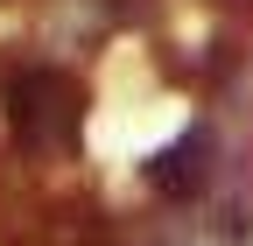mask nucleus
Wrapping results in <instances>:
<instances>
[{"label": "nucleus", "mask_w": 253, "mask_h": 246, "mask_svg": "<svg viewBox=\"0 0 253 246\" xmlns=\"http://www.w3.org/2000/svg\"><path fill=\"white\" fill-rule=\"evenodd\" d=\"M0 106H7L14 148H28V155H63L84 134V91L49 56H21V64L7 56L0 64Z\"/></svg>", "instance_id": "1"}, {"label": "nucleus", "mask_w": 253, "mask_h": 246, "mask_svg": "<svg viewBox=\"0 0 253 246\" xmlns=\"http://www.w3.org/2000/svg\"><path fill=\"white\" fill-rule=\"evenodd\" d=\"M141 183H148L162 204L204 197L211 183H218V134H211V120H190L169 148H155V155L141 162Z\"/></svg>", "instance_id": "2"}]
</instances>
